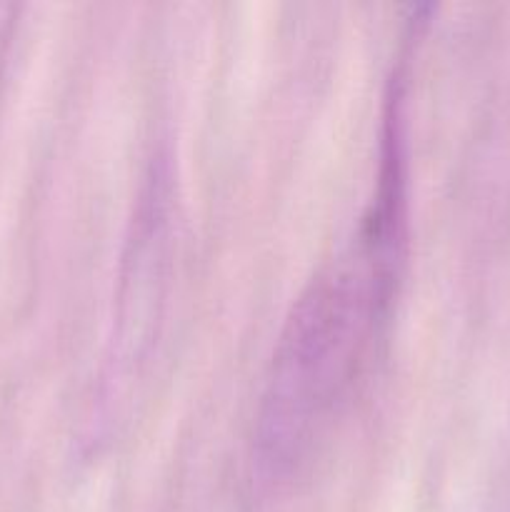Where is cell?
I'll list each match as a JSON object with an SVG mask.
<instances>
[{"label": "cell", "instance_id": "cell-1", "mask_svg": "<svg viewBox=\"0 0 510 512\" xmlns=\"http://www.w3.org/2000/svg\"><path fill=\"white\" fill-rule=\"evenodd\" d=\"M400 83L385 120L378 188L358 228L293 303L265 378L253 433L260 478L298 473L363 388L388 330L405 258Z\"/></svg>", "mask_w": 510, "mask_h": 512}, {"label": "cell", "instance_id": "cell-2", "mask_svg": "<svg viewBox=\"0 0 510 512\" xmlns=\"http://www.w3.org/2000/svg\"><path fill=\"white\" fill-rule=\"evenodd\" d=\"M13 28H15V5L0 3V78H3L5 58H8Z\"/></svg>", "mask_w": 510, "mask_h": 512}]
</instances>
